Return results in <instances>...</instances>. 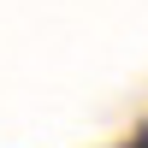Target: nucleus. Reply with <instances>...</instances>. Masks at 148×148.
Wrapping results in <instances>:
<instances>
[{
  "label": "nucleus",
  "mask_w": 148,
  "mask_h": 148,
  "mask_svg": "<svg viewBox=\"0 0 148 148\" xmlns=\"http://www.w3.org/2000/svg\"><path fill=\"white\" fill-rule=\"evenodd\" d=\"M136 148H148V136H142V142H136Z\"/></svg>",
  "instance_id": "obj_1"
}]
</instances>
